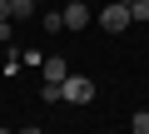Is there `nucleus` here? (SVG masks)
Segmentation results:
<instances>
[{
	"instance_id": "2",
	"label": "nucleus",
	"mask_w": 149,
	"mask_h": 134,
	"mask_svg": "<svg viewBox=\"0 0 149 134\" xmlns=\"http://www.w3.org/2000/svg\"><path fill=\"white\" fill-rule=\"evenodd\" d=\"M95 20H100V25H104L109 35H124V30L134 25V20H129V5H119V0H109V5H104V10L95 15Z\"/></svg>"
},
{
	"instance_id": "9",
	"label": "nucleus",
	"mask_w": 149,
	"mask_h": 134,
	"mask_svg": "<svg viewBox=\"0 0 149 134\" xmlns=\"http://www.w3.org/2000/svg\"><path fill=\"white\" fill-rule=\"evenodd\" d=\"M40 99H45V104H55V99H60V85H45V80H40Z\"/></svg>"
},
{
	"instance_id": "1",
	"label": "nucleus",
	"mask_w": 149,
	"mask_h": 134,
	"mask_svg": "<svg viewBox=\"0 0 149 134\" xmlns=\"http://www.w3.org/2000/svg\"><path fill=\"white\" fill-rule=\"evenodd\" d=\"M60 99H70V104H90V99H95V80L70 70V75H65V85H60Z\"/></svg>"
},
{
	"instance_id": "11",
	"label": "nucleus",
	"mask_w": 149,
	"mask_h": 134,
	"mask_svg": "<svg viewBox=\"0 0 149 134\" xmlns=\"http://www.w3.org/2000/svg\"><path fill=\"white\" fill-rule=\"evenodd\" d=\"M0 20H10V0H0Z\"/></svg>"
},
{
	"instance_id": "6",
	"label": "nucleus",
	"mask_w": 149,
	"mask_h": 134,
	"mask_svg": "<svg viewBox=\"0 0 149 134\" xmlns=\"http://www.w3.org/2000/svg\"><path fill=\"white\" fill-rule=\"evenodd\" d=\"M35 5H40V0H10V20L15 15H35Z\"/></svg>"
},
{
	"instance_id": "12",
	"label": "nucleus",
	"mask_w": 149,
	"mask_h": 134,
	"mask_svg": "<svg viewBox=\"0 0 149 134\" xmlns=\"http://www.w3.org/2000/svg\"><path fill=\"white\" fill-rule=\"evenodd\" d=\"M15 134H45V129H15Z\"/></svg>"
},
{
	"instance_id": "4",
	"label": "nucleus",
	"mask_w": 149,
	"mask_h": 134,
	"mask_svg": "<svg viewBox=\"0 0 149 134\" xmlns=\"http://www.w3.org/2000/svg\"><path fill=\"white\" fill-rule=\"evenodd\" d=\"M60 15H65V30H85V25L95 20V10L85 5V0H70V5H65Z\"/></svg>"
},
{
	"instance_id": "13",
	"label": "nucleus",
	"mask_w": 149,
	"mask_h": 134,
	"mask_svg": "<svg viewBox=\"0 0 149 134\" xmlns=\"http://www.w3.org/2000/svg\"><path fill=\"white\" fill-rule=\"evenodd\" d=\"M119 5H134V0H119Z\"/></svg>"
},
{
	"instance_id": "8",
	"label": "nucleus",
	"mask_w": 149,
	"mask_h": 134,
	"mask_svg": "<svg viewBox=\"0 0 149 134\" xmlns=\"http://www.w3.org/2000/svg\"><path fill=\"white\" fill-rule=\"evenodd\" d=\"M129 20H149V0H134V5H129Z\"/></svg>"
},
{
	"instance_id": "3",
	"label": "nucleus",
	"mask_w": 149,
	"mask_h": 134,
	"mask_svg": "<svg viewBox=\"0 0 149 134\" xmlns=\"http://www.w3.org/2000/svg\"><path fill=\"white\" fill-rule=\"evenodd\" d=\"M65 75H70V60L65 55H45L40 60V80L45 85H65Z\"/></svg>"
},
{
	"instance_id": "14",
	"label": "nucleus",
	"mask_w": 149,
	"mask_h": 134,
	"mask_svg": "<svg viewBox=\"0 0 149 134\" xmlns=\"http://www.w3.org/2000/svg\"><path fill=\"white\" fill-rule=\"evenodd\" d=\"M0 134H15V129H0Z\"/></svg>"
},
{
	"instance_id": "10",
	"label": "nucleus",
	"mask_w": 149,
	"mask_h": 134,
	"mask_svg": "<svg viewBox=\"0 0 149 134\" xmlns=\"http://www.w3.org/2000/svg\"><path fill=\"white\" fill-rule=\"evenodd\" d=\"M0 45H10V20H0Z\"/></svg>"
},
{
	"instance_id": "7",
	"label": "nucleus",
	"mask_w": 149,
	"mask_h": 134,
	"mask_svg": "<svg viewBox=\"0 0 149 134\" xmlns=\"http://www.w3.org/2000/svg\"><path fill=\"white\" fill-rule=\"evenodd\" d=\"M129 134H149V109H139V114L129 119Z\"/></svg>"
},
{
	"instance_id": "15",
	"label": "nucleus",
	"mask_w": 149,
	"mask_h": 134,
	"mask_svg": "<svg viewBox=\"0 0 149 134\" xmlns=\"http://www.w3.org/2000/svg\"><path fill=\"white\" fill-rule=\"evenodd\" d=\"M65 5H70V0H65Z\"/></svg>"
},
{
	"instance_id": "5",
	"label": "nucleus",
	"mask_w": 149,
	"mask_h": 134,
	"mask_svg": "<svg viewBox=\"0 0 149 134\" xmlns=\"http://www.w3.org/2000/svg\"><path fill=\"white\" fill-rule=\"evenodd\" d=\"M40 30H50V35L65 30V15H60V10H40Z\"/></svg>"
}]
</instances>
